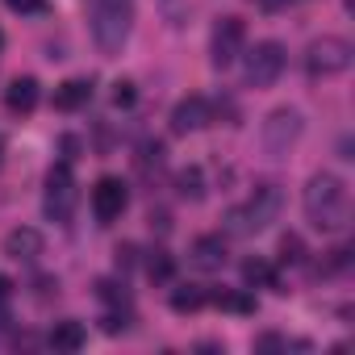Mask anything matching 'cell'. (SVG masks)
Wrapping results in <instances>:
<instances>
[{"instance_id": "1", "label": "cell", "mask_w": 355, "mask_h": 355, "mask_svg": "<svg viewBox=\"0 0 355 355\" xmlns=\"http://www.w3.org/2000/svg\"><path fill=\"white\" fill-rule=\"evenodd\" d=\"M301 209H305V222L322 234H343L347 222H351V193H347V180L334 171H313L309 184H305V197H301Z\"/></svg>"}, {"instance_id": "2", "label": "cell", "mask_w": 355, "mask_h": 355, "mask_svg": "<svg viewBox=\"0 0 355 355\" xmlns=\"http://www.w3.org/2000/svg\"><path fill=\"white\" fill-rule=\"evenodd\" d=\"M134 30V0H92V42L101 55H121Z\"/></svg>"}, {"instance_id": "3", "label": "cell", "mask_w": 355, "mask_h": 355, "mask_svg": "<svg viewBox=\"0 0 355 355\" xmlns=\"http://www.w3.org/2000/svg\"><path fill=\"white\" fill-rule=\"evenodd\" d=\"M280 205H284V193L276 184H259L247 205H234L226 214V226H230V234H263L276 222Z\"/></svg>"}, {"instance_id": "4", "label": "cell", "mask_w": 355, "mask_h": 355, "mask_svg": "<svg viewBox=\"0 0 355 355\" xmlns=\"http://www.w3.org/2000/svg\"><path fill=\"white\" fill-rule=\"evenodd\" d=\"M351 59H355V46H351L347 38L322 34V38L309 42V51H305V71H309L313 80H330V76H343V71L351 67Z\"/></svg>"}, {"instance_id": "5", "label": "cell", "mask_w": 355, "mask_h": 355, "mask_svg": "<svg viewBox=\"0 0 355 355\" xmlns=\"http://www.w3.org/2000/svg\"><path fill=\"white\" fill-rule=\"evenodd\" d=\"M42 209H46V218L59 222V226H67L71 214H76V175H71V163H67V159L55 163V167L46 171V197H42Z\"/></svg>"}, {"instance_id": "6", "label": "cell", "mask_w": 355, "mask_h": 355, "mask_svg": "<svg viewBox=\"0 0 355 355\" xmlns=\"http://www.w3.org/2000/svg\"><path fill=\"white\" fill-rule=\"evenodd\" d=\"M301 130H305L301 113L284 105V109H272V113H268V121H263V130H259V142H263V150H268L272 159H284V155L297 146Z\"/></svg>"}, {"instance_id": "7", "label": "cell", "mask_w": 355, "mask_h": 355, "mask_svg": "<svg viewBox=\"0 0 355 355\" xmlns=\"http://www.w3.org/2000/svg\"><path fill=\"white\" fill-rule=\"evenodd\" d=\"M243 46H247V26H243V17H222V21L214 26V38H209V63H214L218 71H226V67L239 63Z\"/></svg>"}, {"instance_id": "8", "label": "cell", "mask_w": 355, "mask_h": 355, "mask_svg": "<svg viewBox=\"0 0 355 355\" xmlns=\"http://www.w3.org/2000/svg\"><path fill=\"white\" fill-rule=\"evenodd\" d=\"M247 84L251 88H272L276 80H280V71H284V46L280 42H255L251 51H247Z\"/></svg>"}, {"instance_id": "9", "label": "cell", "mask_w": 355, "mask_h": 355, "mask_svg": "<svg viewBox=\"0 0 355 355\" xmlns=\"http://www.w3.org/2000/svg\"><path fill=\"white\" fill-rule=\"evenodd\" d=\"M125 205H130V189L117 180V175H101L96 189H92V214H96V222L113 226L125 214Z\"/></svg>"}, {"instance_id": "10", "label": "cell", "mask_w": 355, "mask_h": 355, "mask_svg": "<svg viewBox=\"0 0 355 355\" xmlns=\"http://www.w3.org/2000/svg\"><path fill=\"white\" fill-rule=\"evenodd\" d=\"M209 125V101L205 96H184L180 105L171 109V134H197Z\"/></svg>"}, {"instance_id": "11", "label": "cell", "mask_w": 355, "mask_h": 355, "mask_svg": "<svg viewBox=\"0 0 355 355\" xmlns=\"http://www.w3.org/2000/svg\"><path fill=\"white\" fill-rule=\"evenodd\" d=\"M42 247H46V239H42V230H34V226H17V230H9L5 234V255L9 259H38L42 255Z\"/></svg>"}, {"instance_id": "12", "label": "cell", "mask_w": 355, "mask_h": 355, "mask_svg": "<svg viewBox=\"0 0 355 355\" xmlns=\"http://www.w3.org/2000/svg\"><path fill=\"white\" fill-rule=\"evenodd\" d=\"M38 80L34 76H17L9 88H5V105H9V113H34L38 109Z\"/></svg>"}, {"instance_id": "13", "label": "cell", "mask_w": 355, "mask_h": 355, "mask_svg": "<svg viewBox=\"0 0 355 355\" xmlns=\"http://www.w3.org/2000/svg\"><path fill=\"white\" fill-rule=\"evenodd\" d=\"M193 263H197L201 272H218V268L226 263V239H222V234H201V239L193 243Z\"/></svg>"}, {"instance_id": "14", "label": "cell", "mask_w": 355, "mask_h": 355, "mask_svg": "<svg viewBox=\"0 0 355 355\" xmlns=\"http://www.w3.org/2000/svg\"><path fill=\"white\" fill-rule=\"evenodd\" d=\"M92 101V80H67L55 88V109L71 113V109H84Z\"/></svg>"}, {"instance_id": "15", "label": "cell", "mask_w": 355, "mask_h": 355, "mask_svg": "<svg viewBox=\"0 0 355 355\" xmlns=\"http://www.w3.org/2000/svg\"><path fill=\"white\" fill-rule=\"evenodd\" d=\"M84 343H88V330L80 322H55V330H51V347L55 351H80Z\"/></svg>"}, {"instance_id": "16", "label": "cell", "mask_w": 355, "mask_h": 355, "mask_svg": "<svg viewBox=\"0 0 355 355\" xmlns=\"http://www.w3.org/2000/svg\"><path fill=\"white\" fill-rule=\"evenodd\" d=\"M175 189H180V197L184 201H205V171L193 163V167H184L180 175H175Z\"/></svg>"}, {"instance_id": "17", "label": "cell", "mask_w": 355, "mask_h": 355, "mask_svg": "<svg viewBox=\"0 0 355 355\" xmlns=\"http://www.w3.org/2000/svg\"><path fill=\"white\" fill-rule=\"evenodd\" d=\"M205 301H209V293L197 288V284H180V288L171 293V309H175V313H197Z\"/></svg>"}, {"instance_id": "18", "label": "cell", "mask_w": 355, "mask_h": 355, "mask_svg": "<svg viewBox=\"0 0 355 355\" xmlns=\"http://www.w3.org/2000/svg\"><path fill=\"white\" fill-rule=\"evenodd\" d=\"M146 276H150V280H159V284H163V280H171V276H175L171 255H167V251H150V255H146Z\"/></svg>"}, {"instance_id": "19", "label": "cell", "mask_w": 355, "mask_h": 355, "mask_svg": "<svg viewBox=\"0 0 355 355\" xmlns=\"http://www.w3.org/2000/svg\"><path fill=\"white\" fill-rule=\"evenodd\" d=\"M243 280H247V284H272V288H276V272H272L268 259H247V263H243Z\"/></svg>"}, {"instance_id": "20", "label": "cell", "mask_w": 355, "mask_h": 355, "mask_svg": "<svg viewBox=\"0 0 355 355\" xmlns=\"http://www.w3.org/2000/svg\"><path fill=\"white\" fill-rule=\"evenodd\" d=\"M96 293H101V301H109L113 309H125V305H130V293H125V284H117V280H101Z\"/></svg>"}, {"instance_id": "21", "label": "cell", "mask_w": 355, "mask_h": 355, "mask_svg": "<svg viewBox=\"0 0 355 355\" xmlns=\"http://www.w3.org/2000/svg\"><path fill=\"white\" fill-rule=\"evenodd\" d=\"M209 301H214V305H222V309H234V313H255V301H251V297H243V293H214Z\"/></svg>"}, {"instance_id": "22", "label": "cell", "mask_w": 355, "mask_h": 355, "mask_svg": "<svg viewBox=\"0 0 355 355\" xmlns=\"http://www.w3.org/2000/svg\"><path fill=\"white\" fill-rule=\"evenodd\" d=\"M280 259H284V263H301V259H305V243H301L297 234H284V239H280Z\"/></svg>"}, {"instance_id": "23", "label": "cell", "mask_w": 355, "mask_h": 355, "mask_svg": "<svg viewBox=\"0 0 355 355\" xmlns=\"http://www.w3.org/2000/svg\"><path fill=\"white\" fill-rule=\"evenodd\" d=\"M101 330H105V334H121V330H130V313H125V309H109V313L101 318Z\"/></svg>"}, {"instance_id": "24", "label": "cell", "mask_w": 355, "mask_h": 355, "mask_svg": "<svg viewBox=\"0 0 355 355\" xmlns=\"http://www.w3.org/2000/svg\"><path fill=\"white\" fill-rule=\"evenodd\" d=\"M134 101H138L134 84H130V80H117V84H113V105H117V109H130Z\"/></svg>"}, {"instance_id": "25", "label": "cell", "mask_w": 355, "mask_h": 355, "mask_svg": "<svg viewBox=\"0 0 355 355\" xmlns=\"http://www.w3.org/2000/svg\"><path fill=\"white\" fill-rule=\"evenodd\" d=\"M5 5H9L13 13H26V17H34V13H46V0H5Z\"/></svg>"}, {"instance_id": "26", "label": "cell", "mask_w": 355, "mask_h": 355, "mask_svg": "<svg viewBox=\"0 0 355 355\" xmlns=\"http://www.w3.org/2000/svg\"><path fill=\"white\" fill-rule=\"evenodd\" d=\"M134 255H138V247H134V243L117 247V268H121V272H125V268H134Z\"/></svg>"}, {"instance_id": "27", "label": "cell", "mask_w": 355, "mask_h": 355, "mask_svg": "<svg viewBox=\"0 0 355 355\" xmlns=\"http://www.w3.org/2000/svg\"><path fill=\"white\" fill-rule=\"evenodd\" d=\"M255 347H259V351H280V347H284V338H280V334H259V338H255Z\"/></svg>"}, {"instance_id": "28", "label": "cell", "mask_w": 355, "mask_h": 355, "mask_svg": "<svg viewBox=\"0 0 355 355\" xmlns=\"http://www.w3.org/2000/svg\"><path fill=\"white\" fill-rule=\"evenodd\" d=\"M0 42H5V38H0Z\"/></svg>"}]
</instances>
